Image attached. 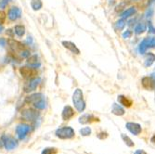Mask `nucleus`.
<instances>
[{"instance_id":"f257e3e1","label":"nucleus","mask_w":155,"mask_h":154,"mask_svg":"<svg viewBox=\"0 0 155 154\" xmlns=\"http://www.w3.org/2000/svg\"><path fill=\"white\" fill-rule=\"evenodd\" d=\"M7 43L8 44L10 49L15 53H17L21 59H27L28 57H30V54H31L30 50L28 49L21 42L17 41L15 39H12V38H8L7 40Z\"/></svg>"},{"instance_id":"f03ea898","label":"nucleus","mask_w":155,"mask_h":154,"mask_svg":"<svg viewBox=\"0 0 155 154\" xmlns=\"http://www.w3.org/2000/svg\"><path fill=\"white\" fill-rule=\"evenodd\" d=\"M24 102L28 105H33L35 109L44 110L47 107V102L45 100V97L41 93H35L25 97Z\"/></svg>"},{"instance_id":"7ed1b4c3","label":"nucleus","mask_w":155,"mask_h":154,"mask_svg":"<svg viewBox=\"0 0 155 154\" xmlns=\"http://www.w3.org/2000/svg\"><path fill=\"white\" fill-rule=\"evenodd\" d=\"M73 102L74 105V108L78 113H83L86 109V101L84 100L83 91L79 88L75 89L74 95H73Z\"/></svg>"},{"instance_id":"20e7f679","label":"nucleus","mask_w":155,"mask_h":154,"mask_svg":"<svg viewBox=\"0 0 155 154\" xmlns=\"http://www.w3.org/2000/svg\"><path fill=\"white\" fill-rule=\"evenodd\" d=\"M55 135L60 139H71L75 136V132L72 127L63 126L56 130Z\"/></svg>"},{"instance_id":"39448f33","label":"nucleus","mask_w":155,"mask_h":154,"mask_svg":"<svg viewBox=\"0 0 155 154\" xmlns=\"http://www.w3.org/2000/svg\"><path fill=\"white\" fill-rule=\"evenodd\" d=\"M0 139H1L4 148L8 150H12L15 148H17L19 145L18 140L15 139V137H13L9 135H7V134L2 135L1 137H0Z\"/></svg>"},{"instance_id":"423d86ee","label":"nucleus","mask_w":155,"mask_h":154,"mask_svg":"<svg viewBox=\"0 0 155 154\" xmlns=\"http://www.w3.org/2000/svg\"><path fill=\"white\" fill-rule=\"evenodd\" d=\"M20 74H21L22 77L26 78V79H33L37 77L38 72L36 68H34L32 66H23L21 68H20Z\"/></svg>"},{"instance_id":"0eeeda50","label":"nucleus","mask_w":155,"mask_h":154,"mask_svg":"<svg viewBox=\"0 0 155 154\" xmlns=\"http://www.w3.org/2000/svg\"><path fill=\"white\" fill-rule=\"evenodd\" d=\"M41 82L40 78H33V79H29V81L26 82L23 86V91L25 93H32L34 91L36 90L37 87L39 86V84Z\"/></svg>"},{"instance_id":"6e6552de","label":"nucleus","mask_w":155,"mask_h":154,"mask_svg":"<svg viewBox=\"0 0 155 154\" xmlns=\"http://www.w3.org/2000/svg\"><path fill=\"white\" fill-rule=\"evenodd\" d=\"M21 117L29 122H35L39 117V113L35 110L33 109H25L21 111Z\"/></svg>"},{"instance_id":"1a4fd4ad","label":"nucleus","mask_w":155,"mask_h":154,"mask_svg":"<svg viewBox=\"0 0 155 154\" xmlns=\"http://www.w3.org/2000/svg\"><path fill=\"white\" fill-rule=\"evenodd\" d=\"M31 130V126L30 125H28L26 123H20L17 125L16 127V134H17V136L19 139H21V140H22V139H24L27 135L29 134Z\"/></svg>"},{"instance_id":"9d476101","label":"nucleus","mask_w":155,"mask_h":154,"mask_svg":"<svg viewBox=\"0 0 155 154\" xmlns=\"http://www.w3.org/2000/svg\"><path fill=\"white\" fill-rule=\"evenodd\" d=\"M125 127L134 136H138L139 134H141V132H142L141 125H140L139 123H133V122L126 123Z\"/></svg>"},{"instance_id":"9b49d317","label":"nucleus","mask_w":155,"mask_h":154,"mask_svg":"<svg viewBox=\"0 0 155 154\" xmlns=\"http://www.w3.org/2000/svg\"><path fill=\"white\" fill-rule=\"evenodd\" d=\"M21 17V10L18 7H11L8 12V18L11 21H15Z\"/></svg>"},{"instance_id":"f8f14e48","label":"nucleus","mask_w":155,"mask_h":154,"mask_svg":"<svg viewBox=\"0 0 155 154\" xmlns=\"http://www.w3.org/2000/svg\"><path fill=\"white\" fill-rule=\"evenodd\" d=\"M75 113H74V110L71 107V106H65L62 110V113H61V117L63 121H69L71 120L74 116Z\"/></svg>"},{"instance_id":"ddd939ff","label":"nucleus","mask_w":155,"mask_h":154,"mask_svg":"<svg viewBox=\"0 0 155 154\" xmlns=\"http://www.w3.org/2000/svg\"><path fill=\"white\" fill-rule=\"evenodd\" d=\"M100 119L97 117L94 116L93 114H83L82 116L79 117L78 122L82 124H87V123H90L93 122H98Z\"/></svg>"},{"instance_id":"4468645a","label":"nucleus","mask_w":155,"mask_h":154,"mask_svg":"<svg viewBox=\"0 0 155 154\" xmlns=\"http://www.w3.org/2000/svg\"><path fill=\"white\" fill-rule=\"evenodd\" d=\"M142 86L148 90L155 89V79L153 77H144L142 79Z\"/></svg>"},{"instance_id":"2eb2a0df","label":"nucleus","mask_w":155,"mask_h":154,"mask_svg":"<svg viewBox=\"0 0 155 154\" xmlns=\"http://www.w3.org/2000/svg\"><path fill=\"white\" fill-rule=\"evenodd\" d=\"M62 45L65 48H67L68 50H70L71 52H73L74 54L79 55L80 54V50L77 48V47L75 46L74 43L73 42H70V41H63L62 42Z\"/></svg>"},{"instance_id":"dca6fc26","label":"nucleus","mask_w":155,"mask_h":154,"mask_svg":"<svg viewBox=\"0 0 155 154\" xmlns=\"http://www.w3.org/2000/svg\"><path fill=\"white\" fill-rule=\"evenodd\" d=\"M117 100H118V102H119L121 105H123L124 107H126V108H130V107L133 105L132 100H130L129 97H125V96H123V95L118 96Z\"/></svg>"},{"instance_id":"f3484780","label":"nucleus","mask_w":155,"mask_h":154,"mask_svg":"<svg viewBox=\"0 0 155 154\" xmlns=\"http://www.w3.org/2000/svg\"><path fill=\"white\" fill-rule=\"evenodd\" d=\"M111 113H114V115L122 116V115H124L125 113V110L121 105H119L117 103H114V105H112V108H111Z\"/></svg>"},{"instance_id":"a211bd4d","label":"nucleus","mask_w":155,"mask_h":154,"mask_svg":"<svg viewBox=\"0 0 155 154\" xmlns=\"http://www.w3.org/2000/svg\"><path fill=\"white\" fill-rule=\"evenodd\" d=\"M27 64L34 67V68L39 67L40 62H39V58L37 57V55H33V56H30V57H28L27 58Z\"/></svg>"},{"instance_id":"6ab92c4d","label":"nucleus","mask_w":155,"mask_h":154,"mask_svg":"<svg viewBox=\"0 0 155 154\" xmlns=\"http://www.w3.org/2000/svg\"><path fill=\"white\" fill-rule=\"evenodd\" d=\"M148 48H149V37L143 39L141 43L139 44V47H138V52H139V54H141V55L145 54V52L148 49Z\"/></svg>"},{"instance_id":"aec40b11","label":"nucleus","mask_w":155,"mask_h":154,"mask_svg":"<svg viewBox=\"0 0 155 154\" xmlns=\"http://www.w3.org/2000/svg\"><path fill=\"white\" fill-rule=\"evenodd\" d=\"M136 12H137V8L135 7H132V8H127L126 10H124L121 14V17H122V19H127V18L133 16Z\"/></svg>"},{"instance_id":"412c9836","label":"nucleus","mask_w":155,"mask_h":154,"mask_svg":"<svg viewBox=\"0 0 155 154\" xmlns=\"http://www.w3.org/2000/svg\"><path fill=\"white\" fill-rule=\"evenodd\" d=\"M146 29H147L146 24H145L144 22H139V23H137V24L136 25L134 32H135V34H137V35H138V34H143V33L146 31Z\"/></svg>"},{"instance_id":"4be33fe9","label":"nucleus","mask_w":155,"mask_h":154,"mask_svg":"<svg viewBox=\"0 0 155 154\" xmlns=\"http://www.w3.org/2000/svg\"><path fill=\"white\" fill-rule=\"evenodd\" d=\"M155 61V54L151 53V52H149L146 56L145 58V62H144V65L145 67H150L152 65V63L154 62Z\"/></svg>"},{"instance_id":"5701e85b","label":"nucleus","mask_w":155,"mask_h":154,"mask_svg":"<svg viewBox=\"0 0 155 154\" xmlns=\"http://www.w3.org/2000/svg\"><path fill=\"white\" fill-rule=\"evenodd\" d=\"M14 33L19 37H22L25 34V27L21 24H17L14 27Z\"/></svg>"},{"instance_id":"b1692460","label":"nucleus","mask_w":155,"mask_h":154,"mask_svg":"<svg viewBox=\"0 0 155 154\" xmlns=\"http://www.w3.org/2000/svg\"><path fill=\"white\" fill-rule=\"evenodd\" d=\"M31 6L34 10H39L43 7V3L41 0H32L31 1Z\"/></svg>"},{"instance_id":"393cba45","label":"nucleus","mask_w":155,"mask_h":154,"mask_svg":"<svg viewBox=\"0 0 155 154\" xmlns=\"http://www.w3.org/2000/svg\"><path fill=\"white\" fill-rule=\"evenodd\" d=\"M122 139L124 140V142L125 143L126 146H128V147H130V148H132V147L135 146V143L133 142V140H132V139H131L128 136H126V135H124V134H122Z\"/></svg>"},{"instance_id":"a878e982","label":"nucleus","mask_w":155,"mask_h":154,"mask_svg":"<svg viewBox=\"0 0 155 154\" xmlns=\"http://www.w3.org/2000/svg\"><path fill=\"white\" fill-rule=\"evenodd\" d=\"M125 21H124V19H121V20H119V21H116V23H115V25H114V27H115V29L117 30V31H122L124 28L125 27Z\"/></svg>"},{"instance_id":"bb28decb","label":"nucleus","mask_w":155,"mask_h":154,"mask_svg":"<svg viewBox=\"0 0 155 154\" xmlns=\"http://www.w3.org/2000/svg\"><path fill=\"white\" fill-rule=\"evenodd\" d=\"M80 135L83 136H88L91 135L92 133V130L89 126H86V127H83L82 129H80Z\"/></svg>"},{"instance_id":"cd10ccee","label":"nucleus","mask_w":155,"mask_h":154,"mask_svg":"<svg viewBox=\"0 0 155 154\" xmlns=\"http://www.w3.org/2000/svg\"><path fill=\"white\" fill-rule=\"evenodd\" d=\"M41 154H58V149L56 148H45L42 150Z\"/></svg>"},{"instance_id":"c85d7f7f","label":"nucleus","mask_w":155,"mask_h":154,"mask_svg":"<svg viewBox=\"0 0 155 154\" xmlns=\"http://www.w3.org/2000/svg\"><path fill=\"white\" fill-rule=\"evenodd\" d=\"M97 136L100 138L101 140H104L105 138L108 137V133L107 132H104V131H101V132H100V133L97 135Z\"/></svg>"},{"instance_id":"c756f323","label":"nucleus","mask_w":155,"mask_h":154,"mask_svg":"<svg viewBox=\"0 0 155 154\" xmlns=\"http://www.w3.org/2000/svg\"><path fill=\"white\" fill-rule=\"evenodd\" d=\"M6 21V13L2 10H0V25H3Z\"/></svg>"},{"instance_id":"7c9ffc66","label":"nucleus","mask_w":155,"mask_h":154,"mask_svg":"<svg viewBox=\"0 0 155 154\" xmlns=\"http://www.w3.org/2000/svg\"><path fill=\"white\" fill-rule=\"evenodd\" d=\"M131 36H132V32L130 30H126L124 33H123V38H124V39L130 38Z\"/></svg>"},{"instance_id":"2f4dec72","label":"nucleus","mask_w":155,"mask_h":154,"mask_svg":"<svg viewBox=\"0 0 155 154\" xmlns=\"http://www.w3.org/2000/svg\"><path fill=\"white\" fill-rule=\"evenodd\" d=\"M148 27H149V32L150 34H155V27L153 26V24L151 23V21L148 22Z\"/></svg>"},{"instance_id":"473e14b6","label":"nucleus","mask_w":155,"mask_h":154,"mask_svg":"<svg viewBox=\"0 0 155 154\" xmlns=\"http://www.w3.org/2000/svg\"><path fill=\"white\" fill-rule=\"evenodd\" d=\"M149 48H155V37H149Z\"/></svg>"},{"instance_id":"72a5a7b5","label":"nucleus","mask_w":155,"mask_h":154,"mask_svg":"<svg viewBox=\"0 0 155 154\" xmlns=\"http://www.w3.org/2000/svg\"><path fill=\"white\" fill-rule=\"evenodd\" d=\"M8 3V0H0V8H4Z\"/></svg>"},{"instance_id":"f704fd0d","label":"nucleus","mask_w":155,"mask_h":154,"mask_svg":"<svg viewBox=\"0 0 155 154\" xmlns=\"http://www.w3.org/2000/svg\"><path fill=\"white\" fill-rule=\"evenodd\" d=\"M134 154H148V153L145 150H143V149H137L134 152Z\"/></svg>"},{"instance_id":"c9c22d12","label":"nucleus","mask_w":155,"mask_h":154,"mask_svg":"<svg viewBox=\"0 0 155 154\" xmlns=\"http://www.w3.org/2000/svg\"><path fill=\"white\" fill-rule=\"evenodd\" d=\"M13 33H14V31H12L11 29H8V30H7V32H6V34H8V35H9V36H13Z\"/></svg>"},{"instance_id":"e433bc0d","label":"nucleus","mask_w":155,"mask_h":154,"mask_svg":"<svg viewBox=\"0 0 155 154\" xmlns=\"http://www.w3.org/2000/svg\"><path fill=\"white\" fill-rule=\"evenodd\" d=\"M150 142L153 143V144H155V134L151 136V138H150Z\"/></svg>"},{"instance_id":"4c0bfd02","label":"nucleus","mask_w":155,"mask_h":154,"mask_svg":"<svg viewBox=\"0 0 155 154\" xmlns=\"http://www.w3.org/2000/svg\"><path fill=\"white\" fill-rule=\"evenodd\" d=\"M0 43H1L2 46H5V44H4L5 43V40L4 39H1V40H0Z\"/></svg>"},{"instance_id":"58836bf2","label":"nucleus","mask_w":155,"mask_h":154,"mask_svg":"<svg viewBox=\"0 0 155 154\" xmlns=\"http://www.w3.org/2000/svg\"><path fill=\"white\" fill-rule=\"evenodd\" d=\"M155 2V0H150V2H149V4L150 5V4H152V3H154Z\"/></svg>"},{"instance_id":"ea45409f","label":"nucleus","mask_w":155,"mask_h":154,"mask_svg":"<svg viewBox=\"0 0 155 154\" xmlns=\"http://www.w3.org/2000/svg\"><path fill=\"white\" fill-rule=\"evenodd\" d=\"M3 146V144H2V141H1V139H0V149H1V147Z\"/></svg>"},{"instance_id":"a19ab883","label":"nucleus","mask_w":155,"mask_h":154,"mask_svg":"<svg viewBox=\"0 0 155 154\" xmlns=\"http://www.w3.org/2000/svg\"><path fill=\"white\" fill-rule=\"evenodd\" d=\"M133 1H138V0H133Z\"/></svg>"}]
</instances>
